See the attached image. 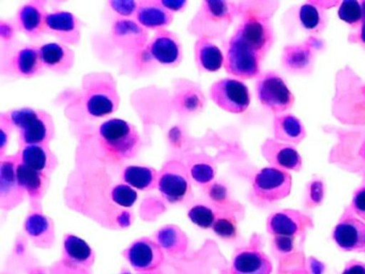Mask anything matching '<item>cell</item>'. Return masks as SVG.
<instances>
[{
    "instance_id": "51",
    "label": "cell",
    "mask_w": 365,
    "mask_h": 274,
    "mask_svg": "<svg viewBox=\"0 0 365 274\" xmlns=\"http://www.w3.org/2000/svg\"><path fill=\"white\" fill-rule=\"evenodd\" d=\"M118 274H132L131 272H130L129 269H127V268L123 267V269L120 270V272H119Z\"/></svg>"
},
{
    "instance_id": "8",
    "label": "cell",
    "mask_w": 365,
    "mask_h": 274,
    "mask_svg": "<svg viewBox=\"0 0 365 274\" xmlns=\"http://www.w3.org/2000/svg\"><path fill=\"white\" fill-rule=\"evenodd\" d=\"M292 179L289 173L275 167H266L256 173L253 180V191L262 201H282L292 191Z\"/></svg>"
},
{
    "instance_id": "21",
    "label": "cell",
    "mask_w": 365,
    "mask_h": 274,
    "mask_svg": "<svg viewBox=\"0 0 365 274\" xmlns=\"http://www.w3.org/2000/svg\"><path fill=\"white\" fill-rule=\"evenodd\" d=\"M153 240L159 244L165 255L174 258L185 256L189 250V237L177 225H164L158 229L153 235Z\"/></svg>"
},
{
    "instance_id": "43",
    "label": "cell",
    "mask_w": 365,
    "mask_h": 274,
    "mask_svg": "<svg viewBox=\"0 0 365 274\" xmlns=\"http://www.w3.org/2000/svg\"><path fill=\"white\" fill-rule=\"evenodd\" d=\"M351 209L356 215L365 220V186H362L354 193Z\"/></svg>"
},
{
    "instance_id": "50",
    "label": "cell",
    "mask_w": 365,
    "mask_h": 274,
    "mask_svg": "<svg viewBox=\"0 0 365 274\" xmlns=\"http://www.w3.org/2000/svg\"><path fill=\"white\" fill-rule=\"evenodd\" d=\"M138 274H165V272L162 271V269H158V270H155V271L145 272V273H138Z\"/></svg>"
},
{
    "instance_id": "44",
    "label": "cell",
    "mask_w": 365,
    "mask_h": 274,
    "mask_svg": "<svg viewBox=\"0 0 365 274\" xmlns=\"http://www.w3.org/2000/svg\"><path fill=\"white\" fill-rule=\"evenodd\" d=\"M0 137H1V154L5 153L6 146H7L8 141L10 138V134H11V128H14L12 126L11 120H10L9 116L3 113L1 118H0Z\"/></svg>"
},
{
    "instance_id": "12",
    "label": "cell",
    "mask_w": 365,
    "mask_h": 274,
    "mask_svg": "<svg viewBox=\"0 0 365 274\" xmlns=\"http://www.w3.org/2000/svg\"><path fill=\"white\" fill-rule=\"evenodd\" d=\"M235 34L264 57L273 42V31L266 19L249 16L243 19Z\"/></svg>"
},
{
    "instance_id": "14",
    "label": "cell",
    "mask_w": 365,
    "mask_h": 274,
    "mask_svg": "<svg viewBox=\"0 0 365 274\" xmlns=\"http://www.w3.org/2000/svg\"><path fill=\"white\" fill-rule=\"evenodd\" d=\"M112 40L125 51H140L148 43V31L138 21L118 19L112 27Z\"/></svg>"
},
{
    "instance_id": "15",
    "label": "cell",
    "mask_w": 365,
    "mask_h": 274,
    "mask_svg": "<svg viewBox=\"0 0 365 274\" xmlns=\"http://www.w3.org/2000/svg\"><path fill=\"white\" fill-rule=\"evenodd\" d=\"M335 243L346 252L365 250V223L354 216L343 218L333 231Z\"/></svg>"
},
{
    "instance_id": "4",
    "label": "cell",
    "mask_w": 365,
    "mask_h": 274,
    "mask_svg": "<svg viewBox=\"0 0 365 274\" xmlns=\"http://www.w3.org/2000/svg\"><path fill=\"white\" fill-rule=\"evenodd\" d=\"M190 171L183 163L170 161L166 163L158 178V190L170 203H185L192 195Z\"/></svg>"
},
{
    "instance_id": "46",
    "label": "cell",
    "mask_w": 365,
    "mask_h": 274,
    "mask_svg": "<svg viewBox=\"0 0 365 274\" xmlns=\"http://www.w3.org/2000/svg\"><path fill=\"white\" fill-rule=\"evenodd\" d=\"M161 4L170 12H177L183 10L187 2L185 0H161Z\"/></svg>"
},
{
    "instance_id": "45",
    "label": "cell",
    "mask_w": 365,
    "mask_h": 274,
    "mask_svg": "<svg viewBox=\"0 0 365 274\" xmlns=\"http://www.w3.org/2000/svg\"><path fill=\"white\" fill-rule=\"evenodd\" d=\"M341 274H365V263L358 260H350L346 263Z\"/></svg>"
},
{
    "instance_id": "34",
    "label": "cell",
    "mask_w": 365,
    "mask_h": 274,
    "mask_svg": "<svg viewBox=\"0 0 365 274\" xmlns=\"http://www.w3.org/2000/svg\"><path fill=\"white\" fill-rule=\"evenodd\" d=\"M299 19L303 28L309 31H319L324 25V14L320 11V8L312 2H307L301 6L299 11Z\"/></svg>"
},
{
    "instance_id": "38",
    "label": "cell",
    "mask_w": 365,
    "mask_h": 274,
    "mask_svg": "<svg viewBox=\"0 0 365 274\" xmlns=\"http://www.w3.org/2000/svg\"><path fill=\"white\" fill-rule=\"evenodd\" d=\"M339 16L341 21L349 25H358L362 23L363 12L360 2L354 0L343 1L339 8Z\"/></svg>"
},
{
    "instance_id": "20",
    "label": "cell",
    "mask_w": 365,
    "mask_h": 274,
    "mask_svg": "<svg viewBox=\"0 0 365 274\" xmlns=\"http://www.w3.org/2000/svg\"><path fill=\"white\" fill-rule=\"evenodd\" d=\"M271 272L272 263L262 250L241 248L232 257V274H271Z\"/></svg>"
},
{
    "instance_id": "19",
    "label": "cell",
    "mask_w": 365,
    "mask_h": 274,
    "mask_svg": "<svg viewBox=\"0 0 365 274\" xmlns=\"http://www.w3.org/2000/svg\"><path fill=\"white\" fill-rule=\"evenodd\" d=\"M96 258L95 250L84 239L71 233L65 235L61 260L72 267L93 270Z\"/></svg>"
},
{
    "instance_id": "40",
    "label": "cell",
    "mask_w": 365,
    "mask_h": 274,
    "mask_svg": "<svg viewBox=\"0 0 365 274\" xmlns=\"http://www.w3.org/2000/svg\"><path fill=\"white\" fill-rule=\"evenodd\" d=\"M138 4L140 2L133 1V0H112L110 1V8L121 16L125 17L136 14Z\"/></svg>"
},
{
    "instance_id": "24",
    "label": "cell",
    "mask_w": 365,
    "mask_h": 274,
    "mask_svg": "<svg viewBox=\"0 0 365 274\" xmlns=\"http://www.w3.org/2000/svg\"><path fill=\"white\" fill-rule=\"evenodd\" d=\"M39 51L42 64L48 70L67 73L73 66L76 55L63 43H48L39 47Z\"/></svg>"
},
{
    "instance_id": "53",
    "label": "cell",
    "mask_w": 365,
    "mask_h": 274,
    "mask_svg": "<svg viewBox=\"0 0 365 274\" xmlns=\"http://www.w3.org/2000/svg\"><path fill=\"white\" fill-rule=\"evenodd\" d=\"M360 154L365 158V141L363 143L362 148H361Z\"/></svg>"
},
{
    "instance_id": "30",
    "label": "cell",
    "mask_w": 365,
    "mask_h": 274,
    "mask_svg": "<svg viewBox=\"0 0 365 274\" xmlns=\"http://www.w3.org/2000/svg\"><path fill=\"white\" fill-rule=\"evenodd\" d=\"M42 66L43 64L40 57L39 49L37 47H23L14 56V68L20 76H35L41 71Z\"/></svg>"
},
{
    "instance_id": "13",
    "label": "cell",
    "mask_w": 365,
    "mask_h": 274,
    "mask_svg": "<svg viewBox=\"0 0 365 274\" xmlns=\"http://www.w3.org/2000/svg\"><path fill=\"white\" fill-rule=\"evenodd\" d=\"M311 218L296 210H282L271 214L267 220V230L275 237H296L312 227Z\"/></svg>"
},
{
    "instance_id": "54",
    "label": "cell",
    "mask_w": 365,
    "mask_h": 274,
    "mask_svg": "<svg viewBox=\"0 0 365 274\" xmlns=\"http://www.w3.org/2000/svg\"><path fill=\"white\" fill-rule=\"evenodd\" d=\"M363 93H364V96H365V87L363 88Z\"/></svg>"
},
{
    "instance_id": "22",
    "label": "cell",
    "mask_w": 365,
    "mask_h": 274,
    "mask_svg": "<svg viewBox=\"0 0 365 274\" xmlns=\"http://www.w3.org/2000/svg\"><path fill=\"white\" fill-rule=\"evenodd\" d=\"M136 21L145 29L164 30L174 21V14L161 1H142L136 11Z\"/></svg>"
},
{
    "instance_id": "31",
    "label": "cell",
    "mask_w": 365,
    "mask_h": 274,
    "mask_svg": "<svg viewBox=\"0 0 365 274\" xmlns=\"http://www.w3.org/2000/svg\"><path fill=\"white\" fill-rule=\"evenodd\" d=\"M202 14L211 23H230L234 19L235 11L232 4L220 0L202 2Z\"/></svg>"
},
{
    "instance_id": "7",
    "label": "cell",
    "mask_w": 365,
    "mask_h": 274,
    "mask_svg": "<svg viewBox=\"0 0 365 274\" xmlns=\"http://www.w3.org/2000/svg\"><path fill=\"white\" fill-rule=\"evenodd\" d=\"M123 256L138 273L161 269L165 261V253L155 240L148 237L140 238L132 242L123 250Z\"/></svg>"
},
{
    "instance_id": "3",
    "label": "cell",
    "mask_w": 365,
    "mask_h": 274,
    "mask_svg": "<svg viewBox=\"0 0 365 274\" xmlns=\"http://www.w3.org/2000/svg\"><path fill=\"white\" fill-rule=\"evenodd\" d=\"M9 117L14 128H18L20 133L23 147L48 145L54 138V121L46 111L26 107L12 111Z\"/></svg>"
},
{
    "instance_id": "39",
    "label": "cell",
    "mask_w": 365,
    "mask_h": 274,
    "mask_svg": "<svg viewBox=\"0 0 365 274\" xmlns=\"http://www.w3.org/2000/svg\"><path fill=\"white\" fill-rule=\"evenodd\" d=\"M190 175L197 183L209 184L215 180V169L208 163H196L190 169Z\"/></svg>"
},
{
    "instance_id": "29",
    "label": "cell",
    "mask_w": 365,
    "mask_h": 274,
    "mask_svg": "<svg viewBox=\"0 0 365 274\" xmlns=\"http://www.w3.org/2000/svg\"><path fill=\"white\" fill-rule=\"evenodd\" d=\"M123 181L140 191H151L158 188L159 173L153 167L128 166L123 171Z\"/></svg>"
},
{
    "instance_id": "5",
    "label": "cell",
    "mask_w": 365,
    "mask_h": 274,
    "mask_svg": "<svg viewBox=\"0 0 365 274\" xmlns=\"http://www.w3.org/2000/svg\"><path fill=\"white\" fill-rule=\"evenodd\" d=\"M262 58L259 53L234 34L228 43L224 66L226 71L234 76L252 78L259 74Z\"/></svg>"
},
{
    "instance_id": "2",
    "label": "cell",
    "mask_w": 365,
    "mask_h": 274,
    "mask_svg": "<svg viewBox=\"0 0 365 274\" xmlns=\"http://www.w3.org/2000/svg\"><path fill=\"white\" fill-rule=\"evenodd\" d=\"M100 141L110 156L117 160H130L142 147V139L135 126L118 118L100 126Z\"/></svg>"
},
{
    "instance_id": "10",
    "label": "cell",
    "mask_w": 365,
    "mask_h": 274,
    "mask_svg": "<svg viewBox=\"0 0 365 274\" xmlns=\"http://www.w3.org/2000/svg\"><path fill=\"white\" fill-rule=\"evenodd\" d=\"M19 162L20 154L8 156L0 163V208L6 211L19 207L26 195L16 178Z\"/></svg>"
},
{
    "instance_id": "48",
    "label": "cell",
    "mask_w": 365,
    "mask_h": 274,
    "mask_svg": "<svg viewBox=\"0 0 365 274\" xmlns=\"http://www.w3.org/2000/svg\"><path fill=\"white\" fill-rule=\"evenodd\" d=\"M361 6H362L363 19L362 23H361L360 39L362 43L365 44V1L361 4Z\"/></svg>"
},
{
    "instance_id": "35",
    "label": "cell",
    "mask_w": 365,
    "mask_h": 274,
    "mask_svg": "<svg viewBox=\"0 0 365 274\" xmlns=\"http://www.w3.org/2000/svg\"><path fill=\"white\" fill-rule=\"evenodd\" d=\"M187 218L196 226L202 229H212L217 218V210L205 203H196L187 211Z\"/></svg>"
},
{
    "instance_id": "32",
    "label": "cell",
    "mask_w": 365,
    "mask_h": 274,
    "mask_svg": "<svg viewBox=\"0 0 365 274\" xmlns=\"http://www.w3.org/2000/svg\"><path fill=\"white\" fill-rule=\"evenodd\" d=\"M312 61L311 49L304 46H289L283 56L284 66L292 72H304Z\"/></svg>"
},
{
    "instance_id": "52",
    "label": "cell",
    "mask_w": 365,
    "mask_h": 274,
    "mask_svg": "<svg viewBox=\"0 0 365 274\" xmlns=\"http://www.w3.org/2000/svg\"><path fill=\"white\" fill-rule=\"evenodd\" d=\"M3 274H19L16 273V271H14V269H11V268L9 267V269L7 270V271H4Z\"/></svg>"
},
{
    "instance_id": "36",
    "label": "cell",
    "mask_w": 365,
    "mask_h": 274,
    "mask_svg": "<svg viewBox=\"0 0 365 274\" xmlns=\"http://www.w3.org/2000/svg\"><path fill=\"white\" fill-rule=\"evenodd\" d=\"M202 94L200 90L189 88V89L176 94L177 104L180 106L181 111H185V113H193V111L202 108V104H204Z\"/></svg>"
},
{
    "instance_id": "27",
    "label": "cell",
    "mask_w": 365,
    "mask_h": 274,
    "mask_svg": "<svg viewBox=\"0 0 365 274\" xmlns=\"http://www.w3.org/2000/svg\"><path fill=\"white\" fill-rule=\"evenodd\" d=\"M195 60L200 70L217 72L223 66L225 58L212 41L207 36H200L195 43Z\"/></svg>"
},
{
    "instance_id": "28",
    "label": "cell",
    "mask_w": 365,
    "mask_h": 274,
    "mask_svg": "<svg viewBox=\"0 0 365 274\" xmlns=\"http://www.w3.org/2000/svg\"><path fill=\"white\" fill-rule=\"evenodd\" d=\"M273 128L275 138L285 143H299L307 136L302 122L292 115L277 116Z\"/></svg>"
},
{
    "instance_id": "17",
    "label": "cell",
    "mask_w": 365,
    "mask_h": 274,
    "mask_svg": "<svg viewBox=\"0 0 365 274\" xmlns=\"http://www.w3.org/2000/svg\"><path fill=\"white\" fill-rule=\"evenodd\" d=\"M151 57L164 66H176L182 60V46L180 41L172 32L158 31L148 46Z\"/></svg>"
},
{
    "instance_id": "9",
    "label": "cell",
    "mask_w": 365,
    "mask_h": 274,
    "mask_svg": "<svg viewBox=\"0 0 365 274\" xmlns=\"http://www.w3.org/2000/svg\"><path fill=\"white\" fill-rule=\"evenodd\" d=\"M210 96L217 106L232 113H245L251 103L247 85L232 78L221 79L213 83Z\"/></svg>"
},
{
    "instance_id": "37",
    "label": "cell",
    "mask_w": 365,
    "mask_h": 274,
    "mask_svg": "<svg viewBox=\"0 0 365 274\" xmlns=\"http://www.w3.org/2000/svg\"><path fill=\"white\" fill-rule=\"evenodd\" d=\"M138 192L128 184H118L113 188L110 192V198L113 203L121 208L133 207L138 201Z\"/></svg>"
},
{
    "instance_id": "26",
    "label": "cell",
    "mask_w": 365,
    "mask_h": 274,
    "mask_svg": "<svg viewBox=\"0 0 365 274\" xmlns=\"http://www.w3.org/2000/svg\"><path fill=\"white\" fill-rule=\"evenodd\" d=\"M16 178L21 188L29 195L31 205L39 206L40 201L43 198L48 188V176L26 166L20 160L16 166Z\"/></svg>"
},
{
    "instance_id": "1",
    "label": "cell",
    "mask_w": 365,
    "mask_h": 274,
    "mask_svg": "<svg viewBox=\"0 0 365 274\" xmlns=\"http://www.w3.org/2000/svg\"><path fill=\"white\" fill-rule=\"evenodd\" d=\"M85 107L93 117H106L118 108L117 83L113 75L106 72H93L83 79Z\"/></svg>"
},
{
    "instance_id": "23",
    "label": "cell",
    "mask_w": 365,
    "mask_h": 274,
    "mask_svg": "<svg viewBox=\"0 0 365 274\" xmlns=\"http://www.w3.org/2000/svg\"><path fill=\"white\" fill-rule=\"evenodd\" d=\"M46 15L48 13L42 2H29L19 10L16 15L19 28L31 38H37L46 32Z\"/></svg>"
},
{
    "instance_id": "6",
    "label": "cell",
    "mask_w": 365,
    "mask_h": 274,
    "mask_svg": "<svg viewBox=\"0 0 365 274\" xmlns=\"http://www.w3.org/2000/svg\"><path fill=\"white\" fill-rule=\"evenodd\" d=\"M258 100L269 111L282 113L289 111L294 103V94L281 76L274 72H267L256 83Z\"/></svg>"
},
{
    "instance_id": "25",
    "label": "cell",
    "mask_w": 365,
    "mask_h": 274,
    "mask_svg": "<svg viewBox=\"0 0 365 274\" xmlns=\"http://www.w3.org/2000/svg\"><path fill=\"white\" fill-rule=\"evenodd\" d=\"M20 160L23 164L48 177L58 165L56 156L48 145L24 146L21 150Z\"/></svg>"
},
{
    "instance_id": "42",
    "label": "cell",
    "mask_w": 365,
    "mask_h": 274,
    "mask_svg": "<svg viewBox=\"0 0 365 274\" xmlns=\"http://www.w3.org/2000/svg\"><path fill=\"white\" fill-rule=\"evenodd\" d=\"M209 197L217 205V209H225L227 203V191L221 184H213L209 190Z\"/></svg>"
},
{
    "instance_id": "47",
    "label": "cell",
    "mask_w": 365,
    "mask_h": 274,
    "mask_svg": "<svg viewBox=\"0 0 365 274\" xmlns=\"http://www.w3.org/2000/svg\"><path fill=\"white\" fill-rule=\"evenodd\" d=\"M275 244L277 248L281 250H290L292 248V238L289 237H275Z\"/></svg>"
},
{
    "instance_id": "18",
    "label": "cell",
    "mask_w": 365,
    "mask_h": 274,
    "mask_svg": "<svg viewBox=\"0 0 365 274\" xmlns=\"http://www.w3.org/2000/svg\"><path fill=\"white\" fill-rule=\"evenodd\" d=\"M264 158L275 168L287 171H299L302 168V158L298 150L288 143H279L277 139H267L262 146Z\"/></svg>"
},
{
    "instance_id": "11",
    "label": "cell",
    "mask_w": 365,
    "mask_h": 274,
    "mask_svg": "<svg viewBox=\"0 0 365 274\" xmlns=\"http://www.w3.org/2000/svg\"><path fill=\"white\" fill-rule=\"evenodd\" d=\"M27 239L40 250H50L56 243L54 220L42 212L38 206H33L23 225Z\"/></svg>"
},
{
    "instance_id": "16",
    "label": "cell",
    "mask_w": 365,
    "mask_h": 274,
    "mask_svg": "<svg viewBox=\"0 0 365 274\" xmlns=\"http://www.w3.org/2000/svg\"><path fill=\"white\" fill-rule=\"evenodd\" d=\"M46 32L54 34L65 44H78L81 40L80 19L76 15L66 11L48 13Z\"/></svg>"
},
{
    "instance_id": "33",
    "label": "cell",
    "mask_w": 365,
    "mask_h": 274,
    "mask_svg": "<svg viewBox=\"0 0 365 274\" xmlns=\"http://www.w3.org/2000/svg\"><path fill=\"white\" fill-rule=\"evenodd\" d=\"M213 233L225 241L236 239L238 233L236 216L227 209H217V218L212 226Z\"/></svg>"
},
{
    "instance_id": "49",
    "label": "cell",
    "mask_w": 365,
    "mask_h": 274,
    "mask_svg": "<svg viewBox=\"0 0 365 274\" xmlns=\"http://www.w3.org/2000/svg\"><path fill=\"white\" fill-rule=\"evenodd\" d=\"M27 274H50L48 272V268L43 267V265H37V267L33 268L29 270Z\"/></svg>"
},
{
    "instance_id": "41",
    "label": "cell",
    "mask_w": 365,
    "mask_h": 274,
    "mask_svg": "<svg viewBox=\"0 0 365 274\" xmlns=\"http://www.w3.org/2000/svg\"><path fill=\"white\" fill-rule=\"evenodd\" d=\"M50 274H93V270L82 269V268L72 267L63 260L55 261L48 267Z\"/></svg>"
}]
</instances>
